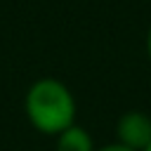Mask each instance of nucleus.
<instances>
[{"mask_svg":"<svg viewBox=\"0 0 151 151\" xmlns=\"http://www.w3.org/2000/svg\"><path fill=\"white\" fill-rule=\"evenodd\" d=\"M24 111L33 130H38L40 134L57 137L61 130L76 123L78 104L64 80L45 76L28 85L24 94Z\"/></svg>","mask_w":151,"mask_h":151,"instance_id":"nucleus-1","label":"nucleus"},{"mask_svg":"<svg viewBox=\"0 0 151 151\" xmlns=\"http://www.w3.org/2000/svg\"><path fill=\"white\" fill-rule=\"evenodd\" d=\"M116 142L134 151H144L151 144V116L137 109L120 113L116 120Z\"/></svg>","mask_w":151,"mask_h":151,"instance_id":"nucleus-2","label":"nucleus"},{"mask_svg":"<svg viewBox=\"0 0 151 151\" xmlns=\"http://www.w3.org/2000/svg\"><path fill=\"white\" fill-rule=\"evenodd\" d=\"M54 149H57V151H94L97 146H94L92 134H90L83 125L73 123V125H68L66 130H61V132L57 134Z\"/></svg>","mask_w":151,"mask_h":151,"instance_id":"nucleus-3","label":"nucleus"},{"mask_svg":"<svg viewBox=\"0 0 151 151\" xmlns=\"http://www.w3.org/2000/svg\"><path fill=\"white\" fill-rule=\"evenodd\" d=\"M94 151H134V149H130V146H125L120 142H111V144H104V146H99Z\"/></svg>","mask_w":151,"mask_h":151,"instance_id":"nucleus-4","label":"nucleus"},{"mask_svg":"<svg viewBox=\"0 0 151 151\" xmlns=\"http://www.w3.org/2000/svg\"><path fill=\"white\" fill-rule=\"evenodd\" d=\"M146 57H149V61H151V26H149V31H146Z\"/></svg>","mask_w":151,"mask_h":151,"instance_id":"nucleus-5","label":"nucleus"},{"mask_svg":"<svg viewBox=\"0 0 151 151\" xmlns=\"http://www.w3.org/2000/svg\"><path fill=\"white\" fill-rule=\"evenodd\" d=\"M144 151H151V144H149V146H146V149H144Z\"/></svg>","mask_w":151,"mask_h":151,"instance_id":"nucleus-6","label":"nucleus"}]
</instances>
